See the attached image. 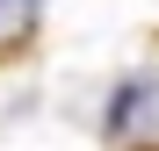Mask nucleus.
Segmentation results:
<instances>
[{
	"mask_svg": "<svg viewBox=\"0 0 159 151\" xmlns=\"http://www.w3.org/2000/svg\"><path fill=\"white\" fill-rule=\"evenodd\" d=\"M145 122H152V130H159V79L145 86Z\"/></svg>",
	"mask_w": 159,
	"mask_h": 151,
	"instance_id": "f03ea898",
	"label": "nucleus"
},
{
	"mask_svg": "<svg viewBox=\"0 0 159 151\" xmlns=\"http://www.w3.org/2000/svg\"><path fill=\"white\" fill-rule=\"evenodd\" d=\"M36 29V0H0V58L22 50V36Z\"/></svg>",
	"mask_w": 159,
	"mask_h": 151,
	"instance_id": "f257e3e1",
	"label": "nucleus"
}]
</instances>
